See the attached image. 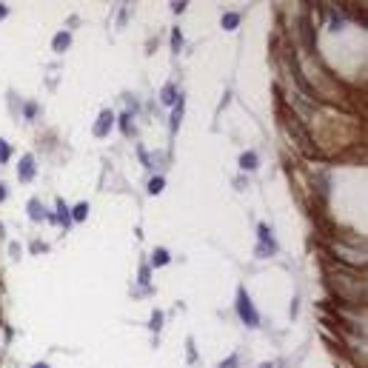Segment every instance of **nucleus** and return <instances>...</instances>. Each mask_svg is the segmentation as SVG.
I'll return each instance as SVG.
<instances>
[{
  "instance_id": "nucleus-1",
  "label": "nucleus",
  "mask_w": 368,
  "mask_h": 368,
  "mask_svg": "<svg viewBox=\"0 0 368 368\" xmlns=\"http://www.w3.org/2000/svg\"><path fill=\"white\" fill-rule=\"evenodd\" d=\"M323 277L325 286L331 289L337 300H343L351 308H365V274L360 268H351L346 263L331 260L328 254L323 257Z\"/></svg>"
},
{
  "instance_id": "nucleus-2",
  "label": "nucleus",
  "mask_w": 368,
  "mask_h": 368,
  "mask_svg": "<svg viewBox=\"0 0 368 368\" xmlns=\"http://www.w3.org/2000/svg\"><path fill=\"white\" fill-rule=\"evenodd\" d=\"M277 106H280V115L286 117V129H289V134L294 137L297 149L305 154V157H317L320 149L317 143H314V137H311V131L305 129V123L300 120V115H294V111H289V108L282 106V100H277Z\"/></svg>"
},
{
  "instance_id": "nucleus-3",
  "label": "nucleus",
  "mask_w": 368,
  "mask_h": 368,
  "mask_svg": "<svg viewBox=\"0 0 368 368\" xmlns=\"http://www.w3.org/2000/svg\"><path fill=\"white\" fill-rule=\"evenodd\" d=\"M297 35L303 40V46L311 51V54H317V40H314V23H311L308 15H300L297 17Z\"/></svg>"
},
{
  "instance_id": "nucleus-4",
  "label": "nucleus",
  "mask_w": 368,
  "mask_h": 368,
  "mask_svg": "<svg viewBox=\"0 0 368 368\" xmlns=\"http://www.w3.org/2000/svg\"><path fill=\"white\" fill-rule=\"evenodd\" d=\"M237 311H240V317H243L245 325H257L260 323V317H257V311H254V305H251V300H248L245 291H240V297H237Z\"/></svg>"
},
{
  "instance_id": "nucleus-5",
  "label": "nucleus",
  "mask_w": 368,
  "mask_h": 368,
  "mask_svg": "<svg viewBox=\"0 0 368 368\" xmlns=\"http://www.w3.org/2000/svg\"><path fill=\"white\" fill-rule=\"evenodd\" d=\"M260 240H263V245L257 248L260 254H268V251H274L277 248V243L271 240V234H268V225H260Z\"/></svg>"
},
{
  "instance_id": "nucleus-6",
  "label": "nucleus",
  "mask_w": 368,
  "mask_h": 368,
  "mask_svg": "<svg viewBox=\"0 0 368 368\" xmlns=\"http://www.w3.org/2000/svg\"><path fill=\"white\" fill-rule=\"evenodd\" d=\"M32 177H35V160L26 154L23 163H20V180H32Z\"/></svg>"
},
{
  "instance_id": "nucleus-7",
  "label": "nucleus",
  "mask_w": 368,
  "mask_h": 368,
  "mask_svg": "<svg viewBox=\"0 0 368 368\" xmlns=\"http://www.w3.org/2000/svg\"><path fill=\"white\" fill-rule=\"evenodd\" d=\"M108 126H111V115H108V111H103V115H100V123L94 126V134H97V137H103V134L108 131Z\"/></svg>"
},
{
  "instance_id": "nucleus-8",
  "label": "nucleus",
  "mask_w": 368,
  "mask_h": 368,
  "mask_svg": "<svg viewBox=\"0 0 368 368\" xmlns=\"http://www.w3.org/2000/svg\"><path fill=\"white\" fill-rule=\"evenodd\" d=\"M240 166H243L245 172H251V168H257V154H254V152L243 154V157H240Z\"/></svg>"
},
{
  "instance_id": "nucleus-9",
  "label": "nucleus",
  "mask_w": 368,
  "mask_h": 368,
  "mask_svg": "<svg viewBox=\"0 0 368 368\" xmlns=\"http://www.w3.org/2000/svg\"><path fill=\"white\" fill-rule=\"evenodd\" d=\"M66 46H69V35H66V32H60V35L54 37V49H58V51H63Z\"/></svg>"
},
{
  "instance_id": "nucleus-10",
  "label": "nucleus",
  "mask_w": 368,
  "mask_h": 368,
  "mask_svg": "<svg viewBox=\"0 0 368 368\" xmlns=\"http://www.w3.org/2000/svg\"><path fill=\"white\" fill-rule=\"evenodd\" d=\"M237 23H240V15H234V12H231V15H225V17H223V26H225V29H234V26H237Z\"/></svg>"
},
{
  "instance_id": "nucleus-11",
  "label": "nucleus",
  "mask_w": 368,
  "mask_h": 368,
  "mask_svg": "<svg viewBox=\"0 0 368 368\" xmlns=\"http://www.w3.org/2000/svg\"><path fill=\"white\" fill-rule=\"evenodd\" d=\"M163 263H168V254L163 251V248H157V251H154V266H163Z\"/></svg>"
},
{
  "instance_id": "nucleus-12",
  "label": "nucleus",
  "mask_w": 368,
  "mask_h": 368,
  "mask_svg": "<svg viewBox=\"0 0 368 368\" xmlns=\"http://www.w3.org/2000/svg\"><path fill=\"white\" fill-rule=\"evenodd\" d=\"M86 214H89V206H86V203H80L77 209H74V220H83Z\"/></svg>"
},
{
  "instance_id": "nucleus-13",
  "label": "nucleus",
  "mask_w": 368,
  "mask_h": 368,
  "mask_svg": "<svg viewBox=\"0 0 368 368\" xmlns=\"http://www.w3.org/2000/svg\"><path fill=\"white\" fill-rule=\"evenodd\" d=\"M163 103H174V86L163 89Z\"/></svg>"
},
{
  "instance_id": "nucleus-14",
  "label": "nucleus",
  "mask_w": 368,
  "mask_h": 368,
  "mask_svg": "<svg viewBox=\"0 0 368 368\" xmlns=\"http://www.w3.org/2000/svg\"><path fill=\"white\" fill-rule=\"evenodd\" d=\"M160 188H163V180H160V177H157V180H152V183H149V191H152V194H157Z\"/></svg>"
},
{
  "instance_id": "nucleus-15",
  "label": "nucleus",
  "mask_w": 368,
  "mask_h": 368,
  "mask_svg": "<svg viewBox=\"0 0 368 368\" xmlns=\"http://www.w3.org/2000/svg\"><path fill=\"white\" fill-rule=\"evenodd\" d=\"M29 209H32V217H35V220H40V203H37V200H32V206H29Z\"/></svg>"
},
{
  "instance_id": "nucleus-16",
  "label": "nucleus",
  "mask_w": 368,
  "mask_h": 368,
  "mask_svg": "<svg viewBox=\"0 0 368 368\" xmlns=\"http://www.w3.org/2000/svg\"><path fill=\"white\" fill-rule=\"evenodd\" d=\"M0 160H9V146L0 140Z\"/></svg>"
},
{
  "instance_id": "nucleus-17",
  "label": "nucleus",
  "mask_w": 368,
  "mask_h": 368,
  "mask_svg": "<svg viewBox=\"0 0 368 368\" xmlns=\"http://www.w3.org/2000/svg\"><path fill=\"white\" fill-rule=\"evenodd\" d=\"M180 43H183V37H180V32H174V37H172V46H174V49H180Z\"/></svg>"
},
{
  "instance_id": "nucleus-18",
  "label": "nucleus",
  "mask_w": 368,
  "mask_h": 368,
  "mask_svg": "<svg viewBox=\"0 0 368 368\" xmlns=\"http://www.w3.org/2000/svg\"><path fill=\"white\" fill-rule=\"evenodd\" d=\"M220 368H237V357H229V362H223Z\"/></svg>"
},
{
  "instance_id": "nucleus-19",
  "label": "nucleus",
  "mask_w": 368,
  "mask_h": 368,
  "mask_svg": "<svg viewBox=\"0 0 368 368\" xmlns=\"http://www.w3.org/2000/svg\"><path fill=\"white\" fill-rule=\"evenodd\" d=\"M3 197H6V188H3V186H0V200H3Z\"/></svg>"
},
{
  "instance_id": "nucleus-20",
  "label": "nucleus",
  "mask_w": 368,
  "mask_h": 368,
  "mask_svg": "<svg viewBox=\"0 0 368 368\" xmlns=\"http://www.w3.org/2000/svg\"><path fill=\"white\" fill-rule=\"evenodd\" d=\"M35 368H49V365H43V362H37V365Z\"/></svg>"
},
{
  "instance_id": "nucleus-21",
  "label": "nucleus",
  "mask_w": 368,
  "mask_h": 368,
  "mask_svg": "<svg viewBox=\"0 0 368 368\" xmlns=\"http://www.w3.org/2000/svg\"><path fill=\"white\" fill-rule=\"evenodd\" d=\"M3 15H6V9H3V6H0V17H3Z\"/></svg>"
},
{
  "instance_id": "nucleus-22",
  "label": "nucleus",
  "mask_w": 368,
  "mask_h": 368,
  "mask_svg": "<svg viewBox=\"0 0 368 368\" xmlns=\"http://www.w3.org/2000/svg\"><path fill=\"white\" fill-rule=\"evenodd\" d=\"M263 368H274V365H263Z\"/></svg>"
}]
</instances>
